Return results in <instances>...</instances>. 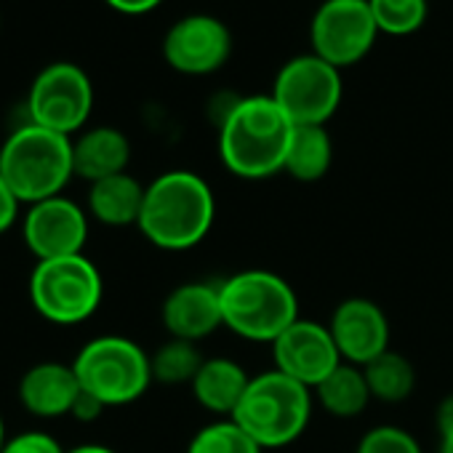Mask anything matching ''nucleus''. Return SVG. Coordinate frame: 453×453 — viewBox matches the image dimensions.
<instances>
[{"mask_svg":"<svg viewBox=\"0 0 453 453\" xmlns=\"http://www.w3.org/2000/svg\"><path fill=\"white\" fill-rule=\"evenodd\" d=\"M144 184L126 173L99 179L88 187V216L104 226H131L139 224L144 205Z\"/></svg>","mask_w":453,"mask_h":453,"instance_id":"6ab92c4d","label":"nucleus"},{"mask_svg":"<svg viewBox=\"0 0 453 453\" xmlns=\"http://www.w3.org/2000/svg\"><path fill=\"white\" fill-rule=\"evenodd\" d=\"M294 126H326L342 104V75L315 54L288 59L270 94Z\"/></svg>","mask_w":453,"mask_h":453,"instance_id":"1a4fd4ad","label":"nucleus"},{"mask_svg":"<svg viewBox=\"0 0 453 453\" xmlns=\"http://www.w3.org/2000/svg\"><path fill=\"white\" fill-rule=\"evenodd\" d=\"M0 173L22 205H33L65 192L75 176L73 136L35 123H19L0 144Z\"/></svg>","mask_w":453,"mask_h":453,"instance_id":"7ed1b4c3","label":"nucleus"},{"mask_svg":"<svg viewBox=\"0 0 453 453\" xmlns=\"http://www.w3.org/2000/svg\"><path fill=\"white\" fill-rule=\"evenodd\" d=\"M81 389L102 400L107 408L139 400L152 384L150 355L128 336L104 334L81 347L73 360Z\"/></svg>","mask_w":453,"mask_h":453,"instance_id":"0eeeda50","label":"nucleus"},{"mask_svg":"<svg viewBox=\"0 0 453 453\" xmlns=\"http://www.w3.org/2000/svg\"><path fill=\"white\" fill-rule=\"evenodd\" d=\"M312 418V389L275 371L251 376V384L233 413L262 448H283L299 440Z\"/></svg>","mask_w":453,"mask_h":453,"instance_id":"39448f33","label":"nucleus"},{"mask_svg":"<svg viewBox=\"0 0 453 453\" xmlns=\"http://www.w3.org/2000/svg\"><path fill=\"white\" fill-rule=\"evenodd\" d=\"M262 450L265 448L233 418H221L203 426L187 445V453H262Z\"/></svg>","mask_w":453,"mask_h":453,"instance_id":"b1692460","label":"nucleus"},{"mask_svg":"<svg viewBox=\"0 0 453 453\" xmlns=\"http://www.w3.org/2000/svg\"><path fill=\"white\" fill-rule=\"evenodd\" d=\"M104 403L102 400H96L94 395H88L86 389H81V395H78V400H75V405H73V411H70V416L73 418H78V421H96L102 413H104Z\"/></svg>","mask_w":453,"mask_h":453,"instance_id":"c85d7f7f","label":"nucleus"},{"mask_svg":"<svg viewBox=\"0 0 453 453\" xmlns=\"http://www.w3.org/2000/svg\"><path fill=\"white\" fill-rule=\"evenodd\" d=\"M376 35L379 27L368 0H323L310 25L312 54L336 70L363 62Z\"/></svg>","mask_w":453,"mask_h":453,"instance_id":"9d476101","label":"nucleus"},{"mask_svg":"<svg viewBox=\"0 0 453 453\" xmlns=\"http://www.w3.org/2000/svg\"><path fill=\"white\" fill-rule=\"evenodd\" d=\"M251 384V376L246 373V368L233 360V357H205L197 376L192 379V395L195 400L224 418H233V413L238 411L246 389Z\"/></svg>","mask_w":453,"mask_h":453,"instance_id":"a211bd4d","label":"nucleus"},{"mask_svg":"<svg viewBox=\"0 0 453 453\" xmlns=\"http://www.w3.org/2000/svg\"><path fill=\"white\" fill-rule=\"evenodd\" d=\"M363 373H365L371 397L381 403H403L416 389L413 363L395 349H387L379 357H373L368 365H363Z\"/></svg>","mask_w":453,"mask_h":453,"instance_id":"4be33fe9","label":"nucleus"},{"mask_svg":"<svg viewBox=\"0 0 453 453\" xmlns=\"http://www.w3.org/2000/svg\"><path fill=\"white\" fill-rule=\"evenodd\" d=\"M22 241L35 262L83 254L88 243V211L67 195L27 205Z\"/></svg>","mask_w":453,"mask_h":453,"instance_id":"9b49d317","label":"nucleus"},{"mask_svg":"<svg viewBox=\"0 0 453 453\" xmlns=\"http://www.w3.org/2000/svg\"><path fill=\"white\" fill-rule=\"evenodd\" d=\"M0 453H67V450L62 448V442L54 434L30 429V432H19V434L9 437Z\"/></svg>","mask_w":453,"mask_h":453,"instance_id":"bb28decb","label":"nucleus"},{"mask_svg":"<svg viewBox=\"0 0 453 453\" xmlns=\"http://www.w3.org/2000/svg\"><path fill=\"white\" fill-rule=\"evenodd\" d=\"M67 453H118V450H112L110 445H102V442H83V445L67 448Z\"/></svg>","mask_w":453,"mask_h":453,"instance_id":"2f4dec72","label":"nucleus"},{"mask_svg":"<svg viewBox=\"0 0 453 453\" xmlns=\"http://www.w3.org/2000/svg\"><path fill=\"white\" fill-rule=\"evenodd\" d=\"M163 328L168 339H181L197 344L224 326L219 286L213 283H181L176 286L160 307Z\"/></svg>","mask_w":453,"mask_h":453,"instance_id":"2eb2a0df","label":"nucleus"},{"mask_svg":"<svg viewBox=\"0 0 453 453\" xmlns=\"http://www.w3.org/2000/svg\"><path fill=\"white\" fill-rule=\"evenodd\" d=\"M334 163V144L326 126H294L283 171L296 181H320Z\"/></svg>","mask_w":453,"mask_h":453,"instance_id":"412c9836","label":"nucleus"},{"mask_svg":"<svg viewBox=\"0 0 453 453\" xmlns=\"http://www.w3.org/2000/svg\"><path fill=\"white\" fill-rule=\"evenodd\" d=\"M110 9H115L118 14H128V17H139L147 14L152 9H157L163 0H104Z\"/></svg>","mask_w":453,"mask_h":453,"instance_id":"c756f323","label":"nucleus"},{"mask_svg":"<svg viewBox=\"0 0 453 453\" xmlns=\"http://www.w3.org/2000/svg\"><path fill=\"white\" fill-rule=\"evenodd\" d=\"M328 331L342 360L360 368L389 349V320L376 302L363 296L344 299L334 310Z\"/></svg>","mask_w":453,"mask_h":453,"instance_id":"4468645a","label":"nucleus"},{"mask_svg":"<svg viewBox=\"0 0 453 453\" xmlns=\"http://www.w3.org/2000/svg\"><path fill=\"white\" fill-rule=\"evenodd\" d=\"M6 421H4V413H0V450H4V445H6Z\"/></svg>","mask_w":453,"mask_h":453,"instance_id":"72a5a7b5","label":"nucleus"},{"mask_svg":"<svg viewBox=\"0 0 453 453\" xmlns=\"http://www.w3.org/2000/svg\"><path fill=\"white\" fill-rule=\"evenodd\" d=\"M437 429H440V437L453 432V395L442 397V403L437 405Z\"/></svg>","mask_w":453,"mask_h":453,"instance_id":"7c9ffc66","label":"nucleus"},{"mask_svg":"<svg viewBox=\"0 0 453 453\" xmlns=\"http://www.w3.org/2000/svg\"><path fill=\"white\" fill-rule=\"evenodd\" d=\"M19 208H22L19 197L14 195V189L9 187V181L4 179V173H0V235L9 233L12 226L22 219L19 216Z\"/></svg>","mask_w":453,"mask_h":453,"instance_id":"cd10ccee","label":"nucleus"},{"mask_svg":"<svg viewBox=\"0 0 453 453\" xmlns=\"http://www.w3.org/2000/svg\"><path fill=\"white\" fill-rule=\"evenodd\" d=\"M379 33L413 35L426 22V0H368Z\"/></svg>","mask_w":453,"mask_h":453,"instance_id":"393cba45","label":"nucleus"},{"mask_svg":"<svg viewBox=\"0 0 453 453\" xmlns=\"http://www.w3.org/2000/svg\"><path fill=\"white\" fill-rule=\"evenodd\" d=\"M203 360L205 357L200 355L197 344L181 342V339H168L165 344H160L150 355L152 381L168 384V387H173V384H192V379L197 376Z\"/></svg>","mask_w":453,"mask_h":453,"instance_id":"5701e85b","label":"nucleus"},{"mask_svg":"<svg viewBox=\"0 0 453 453\" xmlns=\"http://www.w3.org/2000/svg\"><path fill=\"white\" fill-rule=\"evenodd\" d=\"M357 453H424V450L411 432L392 424H381L363 434V440L357 442Z\"/></svg>","mask_w":453,"mask_h":453,"instance_id":"a878e982","label":"nucleus"},{"mask_svg":"<svg viewBox=\"0 0 453 453\" xmlns=\"http://www.w3.org/2000/svg\"><path fill=\"white\" fill-rule=\"evenodd\" d=\"M294 123L273 96L235 99L219 120V155L241 179H270L283 171Z\"/></svg>","mask_w":453,"mask_h":453,"instance_id":"f03ea898","label":"nucleus"},{"mask_svg":"<svg viewBox=\"0 0 453 453\" xmlns=\"http://www.w3.org/2000/svg\"><path fill=\"white\" fill-rule=\"evenodd\" d=\"M440 453H453V432L440 437Z\"/></svg>","mask_w":453,"mask_h":453,"instance_id":"473e14b6","label":"nucleus"},{"mask_svg":"<svg viewBox=\"0 0 453 453\" xmlns=\"http://www.w3.org/2000/svg\"><path fill=\"white\" fill-rule=\"evenodd\" d=\"M73 163L75 176L86 179L88 184L126 173L131 163V142L120 128L112 126H94L73 136Z\"/></svg>","mask_w":453,"mask_h":453,"instance_id":"f3484780","label":"nucleus"},{"mask_svg":"<svg viewBox=\"0 0 453 453\" xmlns=\"http://www.w3.org/2000/svg\"><path fill=\"white\" fill-rule=\"evenodd\" d=\"M221 320L241 339L273 344L299 320V299L286 278L270 270H243L219 283Z\"/></svg>","mask_w":453,"mask_h":453,"instance_id":"20e7f679","label":"nucleus"},{"mask_svg":"<svg viewBox=\"0 0 453 453\" xmlns=\"http://www.w3.org/2000/svg\"><path fill=\"white\" fill-rule=\"evenodd\" d=\"M22 408L35 418H62L70 416L78 395L81 381L73 363L43 360L30 365L17 387Z\"/></svg>","mask_w":453,"mask_h":453,"instance_id":"dca6fc26","label":"nucleus"},{"mask_svg":"<svg viewBox=\"0 0 453 453\" xmlns=\"http://www.w3.org/2000/svg\"><path fill=\"white\" fill-rule=\"evenodd\" d=\"M94 110V83L88 73L73 62L43 67L27 94V120L49 131L75 136L86 128Z\"/></svg>","mask_w":453,"mask_h":453,"instance_id":"6e6552de","label":"nucleus"},{"mask_svg":"<svg viewBox=\"0 0 453 453\" xmlns=\"http://www.w3.org/2000/svg\"><path fill=\"white\" fill-rule=\"evenodd\" d=\"M233 54V35L211 14H187L163 38V59L181 75H208L224 67Z\"/></svg>","mask_w":453,"mask_h":453,"instance_id":"f8f14e48","label":"nucleus"},{"mask_svg":"<svg viewBox=\"0 0 453 453\" xmlns=\"http://www.w3.org/2000/svg\"><path fill=\"white\" fill-rule=\"evenodd\" d=\"M270 347L275 368L310 389H315L334 368L344 363L328 326L307 318L288 326Z\"/></svg>","mask_w":453,"mask_h":453,"instance_id":"ddd939ff","label":"nucleus"},{"mask_svg":"<svg viewBox=\"0 0 453 453\" xmlns=\"http://www.w3.org/2000/svg\"><path fill=\"white\" fill-rule=\"evenodd\" d=\"M33 310L54 326H78L94 318L104 299L99 267L86 257L35 262L27 283Z\"/></svg>","mask_w":453,"mask_h":453,"instance_id":"423d86ee","label":"nucleus"},{"mask_svg":"<svg viewBox=\"0 0 453 453\" xmlns=\"http://www.w3.org/2000/svg\"><path fill=\"white\" fill-rule=\"evenodd\" d=\"M312 392L320 400L323 411L336 418H355L373 400L363 368L352 363H342L339 368H334Z\"/></svg>","mask_w":453,"mask_h":453,"instance_id":"aec40b11","label":"nucleus"},{"mask_svg":"<svg viewBox=\"0 0 453 453\" xmlns=\"http://www.w3.org/2000/svg\"><path fill=\"white\" fill-rule=\"evenodd\" d=\"M216 219V197L195 171H165L144 189L139 233L163 251H189L205 241Z\"/></svg>","mask_w":453,"mask_h":453,"instance_id":"f257e3e1","label":"nucleus"}]
</instances>
